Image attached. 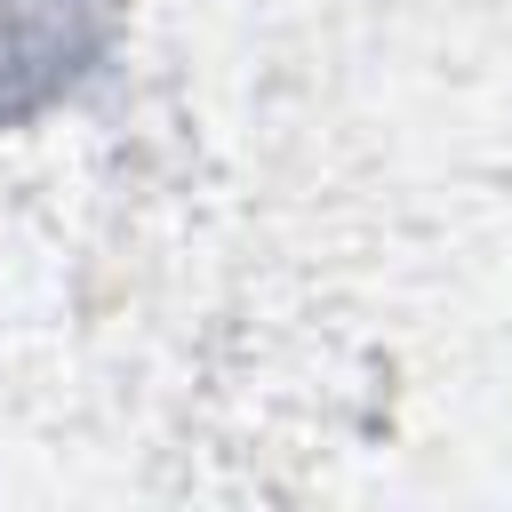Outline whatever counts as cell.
Masks as SVG:
<instances>
[{"mask_svg": "<svg viewBox=\"0 0 512 512\" xmlns=\"http://www.w3.org/2000/svg\"><path fill=\"white\" fill-rule=\"evenodd\" d=\"M120 0H0V128L56 104L112 40Z\"/></svg>", "mask_w": 512, "mask_h": 512, "instance_id": "6da1fadb", "label": "cell"}]
</instances>
